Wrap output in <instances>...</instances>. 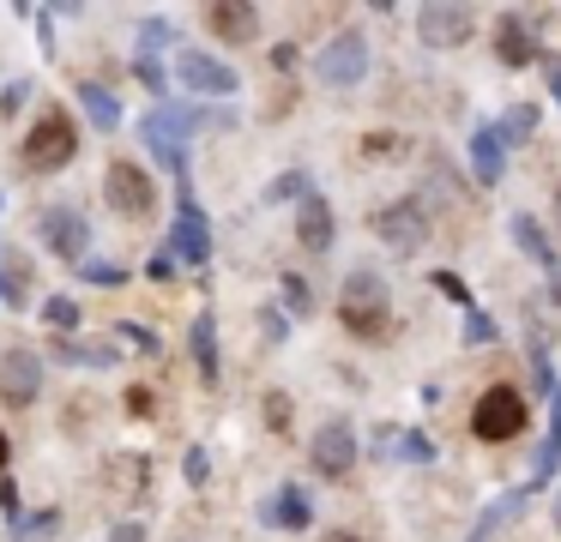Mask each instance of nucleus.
<instances>
[{"label": "nucleus", "mask_w": 561, "mask_h": 542, "mask_svg": "<svg viewBox=\"0 0 561 542\" xmlns=\"http://www.w3.org/2000/svg\"><path fill=\"white\" fill-rule=\"evenodd\" d=\"M543 79H549V91H556V103H561V60L543 55Z\"/></svg>", "instance_id": "41"}, {"label": "nucleus", "mask_w": 561, "mask_h": 542, "mask_svg": "<svg viewBox=\"0 0 561 542\" xmlns=\"http://www.w3.org/2000/svg\"><path fill=\"white\" fill-rule=\"evenodd\" d=\"M556 223H561V187H556Z\"/></svg>", "instance_id": "45"}, {"label": "nucleus", "mask_w": 561, "mask_h": 542, "mask_svg": "<svg viewBox=\"0 0 561 542\" xmlns=\"http://www.w3.org/2000/svg\"><path fill=\"white\" fill-rule=\"evenodd\" d=\"M495 55L507 60V67H531V60H543V48H537V24L525 19V12H501Z\"/></svg>", "instance_id": "14"}, {"label": "nucleus", "mask_w": 561, "mask_h": 542, "mask_svg": "<svg viewBox=\"0 0 561 542\" xmlns=\"http://www.w3.org/2000/svg\"><path fill=\"white\" fill-rule=\"evenodd\" d=\"M284 284V301H290V313H314V289H308V277H278Z\"/></svg>", "instance_id": "30"}, {"label": "nucleus", "mask_w": 561, "mask_h": 542, "mask_svg": "<svg viewBox=\"0 0 561 542\" xmlns=\"http://www.w3.org/2000/svg\"><path fill=\"white\" fill-rule=\"evenodd\" d=\"M79 157V127L61 115V108H49V115H37V127L25 132V169H37V175H55V169H67Z\"/></svg>", "instance_id": "2"}, {"label": "nucleus", "mask_w": 561, "mask_h": 542, "mask_svg": "<svg viewBox=\"0 0 561 542\" xmlns=\"http://www.w3.org/2000/svg\"><path fill=\"white\" fill-rule=\"evenodd\" d=\"M260 325H266V337H272V344H284V337H290V332H284V313H260Z\"/></svg>", "instance_id": "39"}, {"label": "nucleus", "mask_w": 561, "mask_h": 542, "mask_svg": "<svg viewBox=\"0 0 561 542\" xmlns=\"http://www.w3.org/2000/svg\"><path fill=\"white\" fill-rule=\"evenodd\" d=\"M7 458H13V446H7V428H0V470H7Z\"/></svg>", "instance_id": "42"}, {"label": "nucleus", "mask_w": 561, "mask_h": 542, "mask_svg": "<svg viewBox=\"0 0 561 542\" xmlns=\"http://www.w3.org/2000/svg\"><path fill=\"white\" fill-rule=\"evenodd\" d=\"M375 229H380V241H387V247H399V253L428 247V211H423V199L387 205V211L375 217Z\"/></svg>", "instance_id": "12"}, {"label": "nucleus", "mask_w": 561, "mask_h": 542, "mask_svg": "<svg viewBox=\"0 0 561 542\" xmlns=\"http://www.w3.org/2000/svg\"><path fill=\"white\" fill-rule=\"evenodd\" d=\"M296 241H302L308 253L332 247V205H327V193H308V199L296 205Z\"/></svg>", "instance_id": "17"}, {"label": "nucleus", "mask_w": 561, "mask_h": 542, "mask_svg": "<svg viewBox=\"0 0 561 542\" xmlns=\"http://www.w3.org/2000/svg\"><path fill=\"white\" fill-rule=\"evenodd\" d=\"M187 344H194V361H199V373H206V385H218V320L199 313V320L187 325Z\"/></svg>", "instance_id": "20"}, {"label": "nucleus", "mask_w": 561, "mask_h": 542, "mask_svg": "<svg viewBox=\"0 0 561 542\" xmlns=\"http://www.w3.org/2000/svg\"><path fill=\"white\" fill-rule=\"evenodd\" d=\"M314 72H320L327 84H339V91H344V84H356V79L368 72V36H363V31H344V36H332V43L320 48Z\"/></svg>", "instance_id": "10"}, {"label": "nucleus", "mask_w": 561, "mask_h": 542, "mask_svg": "<svg viewBox=\"0 0 561 542\" xmlns=\"http://www.w3.org/2000/svg\"><path fill=\"white\" fill-rule=\"evenodd\" d=\"M115 332H122V337H127V344H134V349H146V356H158V337H151L146 325H115Z\"/></svg>", "instance_id": "35"}, {"label": "nucleus", "mask_w": 561, "mask_h": 542, "mask_svg": "<svg viewBox=\"0 0 561 542\" xmlns=\"http://www.w3.org/2000/svg\"><path fill=\"white\" fill-rule=\"evenodd\" d=\"M495 127H501V139H507V145H525V139H531V132H537V108H507V120H495Z\"/></svg>", "instance_id": "24"}, {"label": "nucleus", "mask_w": 561, "mask_h": 542, "mask_svg": "<svg viewBox=\"0 0 561 542\" xmlns=\"http://www.w3.org/2000/svg\"><path fill=\"white\" fill-rule=\"evenodd\" d=\"M428 284H435V289H440V296H447V301H459V308L471 313V289H465V277H459V272H435V277H428Z\"/></svg>", "instance_id": "31"}, {"label": "nucleus", "mask_w": 561, "mask_h": 542, "mask_svg": "<svg viewBox=\"0 0 561 542\" xmlns=\"http://www.w3.org/2000/svg\"><path fill=\"white\" fill-rule=\"evenodd\" d=\"M471 31H477V12L465 0H428L416 12V36L428 48H459V43H471Z\"/></svg>", "instance_id": "6"}, {"label": "nucleus", "mask_w": 561, "mask_h": 542, "mask_svg": "<svg viewBox=\"0 0 561 542\" xmlns=\"http://www.w3.org/2000/svg\"><path fill=\"white\" fill-rule=\"evenodd\" d=\"M308 193H314V181H308V175H296V169H290V175H278V181L266 187V199H296V205H302Z\"/></svg>", "instance_id": "28"}, {"label": "nucleus", "mask_w": 561, "mask_h": 542, "mask_svg": "<svg viewBox=\"0 0 561 542\" xmlns=\"http://www.w3.org/2000/svg\"><path fill=\"white\" fill-rule=\"evenodd\" d=\"M260 518H266L272 530H302L308 518H314V506H308V494H302V488H278L266 506H260Z\"/></svg>", "instance_id": "18"}, {"label": "nucleus", "mask_w": 561, "mask_h": 542, "mask_svg": "<svg viewBox=\"0 0 561 542\" xmlns=\"http://www.w3.org/2000/svg\"><path fill=\"white\" fill-rule=\"evenodd\" d=\"M55 524H61V512H55V506H43V512H25V518H19L13 537H19V542H31V537H49Z\"/></svg>", "instance_id": "26"}, {"label": "nucleus", "mask_w": 561, "mask_h": 542, "mask_svg": "<svg viewBox=\"0 0 561 542\" xmlns=\"http://www.w3.org/2000/svg\"><path fill=\"white\" fill-rule=\"evenodd\" d=\"M79 277H85V284H98V289H122L127 284L122 265H103V260H85V265H79Z\"/></svg>", "instance_id": "29"}, {"label": "nucleus", "mask_w": 561, "mask_h": 542, "mask_svg": "<svg viewBox=\"0 0 561 542\" xmlns=\"http://www.w3.org/2000/svg\"><path fill=\"white\" fill-rule=\"evenodd\" d=\"M0 301H7V277H0Z\"/></svg>", "instance_id": "46"}, {"label": "nucleus", "mask_w": 561, "mask_h": 542, "mask_svg": "<svg viewBox=\"0 0 561 542\" xmlns=\"http://www.w3.org/2000/svg\"><path fill=\"white\" fill-rule=\"evenodd\" d=\"M37 392H43V356L37 349H7L0 356V397L13 410H25V404H37Z\"/></svg>", "instance_id": "11"}, {"label": "nucleus", "mask_w": 561, "mask_h": 542, "mask_svg": "<svg viewBox=\"0 0 561 542\" xmlns=\"http://www.w3.org/2000/svg\"><path fill=\"white\" fill-rule=\"evenodd\" d=\"M339 320L351 325L356 337H368V344H380V337L392 332V296H387V277L380 272H351L339 289Z\"/></svg>", "instance_id": "1"}, {"label": "nucleus", "mask_w": 561, "mask_h": 542, "mask_svg": "<svg viewBox=\"0 0 561 542\" xmlns=\"http://www.w3.org/2000/svg\"><path fill=\"white\" fill-rule=\"evenodd\" d=\"M513 241H519V247L531 253V260L543 265L549 277L561 272V265H556V247H549V235H543V229H537V217H531V211H519V217H513Z\"/></svg>", "instance_id": "21"}, {"label": "nucleus", "mask_w": 561, "mask_h": 542, "mask_svg": "<svg viewBox=\"0 0 561 542\" xmlns=\"http://www.w3.org/2000/svg\"><path fill=\"white\" fill-rule=\"evenodd\" d=\"M170 260H182V265L211 260V223H206V211L194 205L187 187H182V205H175V223H170Z\"/></svg>", "instance_id": "7"}, {"label": "nucleus", "mask_w": 561, "mask_h": 542, "mask_svg": "<svg viewBox=\"0 0 561 542\" xmlns=\"http://www.w3.org/2000/svg\"><path fill=\"white\" fill-rule=\"evenodd\" d=\"M519 428H525V397L513 392V385H489L471 410V434L495 446V440H513Z\"/></svg>", "instance_id": "4"}, {"label": "nucleus", "mask_w": 561, "mask_h": 542, "mask_svg": "<svg viewBox=\"0 0 561 542\" xmlns=\"http://www.w3.org/2000/svg\"><path fill=\"white\" fill-rule=\"evenodd\" d=\"M37 235L49 253H61L67 265H85L91 260V223L79 205H49V211L37 217Z\"/></svg>", "instance_id": "3"}, {"label": "nucleus", "mask_w": 561, "mask_h": 542, "mask_svg": "<svg viewBox=\"0 0 561 542\" xmlns=\"http://www.w3.org/2000/svg\"><path fill=\"white\" fill-rule=\"evenodd\" d=\"M134 72L151 84V91H163V72H158V60H151V55H139V60H134Z\"/></svg>", "instance_id": "38"}, {"label": "nucleus", "mask_w": 561, "mask_h": 542, "mask_svg": "<svg viewBox=\"0 0 561 542\" xmlns=\"http://www.w3.org/2000/svg\"><path fill=\"white\" fill-rule=\"evenodd\" d=\"M489 337H495V320L483 308H471L465 313V344H489Z\"/></svg>", "instance_id": "33"}, {"label": "nucleus", "mask_w": 561, "mask_h": 542, "mask_svg": "<svg viewBox=\"0 0 561 542\" xmlns=\"http://www.w3.org/2000/svg\"><path fill=\"white\" fill-rule=\"evenodd\" d=\"M55 356L73 361V368H110L115 349H103V344H73V337H61V344H55Z\"/></svg>", "instance_id": "23"}, {"label": "nucleus", "mask_w": 561, "mask_h": 542, "mask_svg": "<svg viewBox=\"0 0 561 542\" xmlns=\"http://www.w3.org/2000/svg\"><path fill=\"white\" fill-rule=\"evenodd\" d=\"M43 320H49L55 332H73V325H79V301H67V296H49V301H43Z\"/></svg>", "instance_id": "27"}, {"label": "nucleus", "mask_w": 561, "mask_h": 542, "mask_svg": "<svg viewBox=\"0 0 561 542\" xmlns=\"http://www.w3.org/2000/svg\"><path fill=\"white\" fill-rule=\"evenodd\" d=\"M266 422H272V428H290V397H266Z\"/></svg>", "instance_id": "36"}, {"label": "nucleus", "mask_w": 561, "mask_h": 542, "mask_svg": "<svg viewBox=\"0 0 561 542\" xmlns=\"http://www.w3.org/2000/svg\"><path fill=\"white\" fill-rule=\"evenodd\" d=\"M187 127H194V115L187 108H151L146 120H139V132H146V145L158 151V163H170L175 175L187 181Z\"/></svg>", "instance_id": "5"}, {"label": "nucleus", "mask_w": 561, "mask_h": 542, "mask_svg": "<svg viewBox=\"0 0 561 542\" xmlns=\"http://www.w3.org/2000/svg\"><path fill=\"white\" fill-rule=\"evenodd\" d=\"M110 542H146V524H139V518H122V524L110 530Z\"/></svg>", "instance_id": "37"}, {"label": "nucleus", "mask_w": 561, "mask_h": 542, "mask_svg": "<svg viewBox=\"0 0 561 542\" xmlns=\"http://www.w3.org/2000/svg\"><path fill=\"white\" fill-rule=\"evenodd\" d=\"M206 476H211V458H206V446H187V482H194V488H206Z\"/></svg>", "instance_id": "34"}, {"label": "nucleus", "mask_w": 561, "mask_h": 542, "mask_svg": "<svg viewBox=\"0 0 561 542\" xmlns=\"http://www.w3.org/2000/svg\"><path fill=\"white\" fill-rule=\"evenodd\" d=\"M556 518H561V500H556Z\"/></svg>", "instance_id": "47"}, {"label": "nucleus", "mask_w": 561, "mask_h": 542, "mask_svg": "<svg viewBox=\"0 0 561 542\" xmlns=\"http://www.w3.org/2000/svg\"><path fill=\"white\" fill-rule=\"evenodd\" d=\"M79 103H85V115H91V127H98V132H115V127H122V103H115L103 84H79Z\"/></svg>", "instance_id": "22"}, {"label": "nucleus", "mask_w": 561, "mask_h": 542, "mask_svg": "<svg viewBox=\"0 0 561 542\" xmlns=\"http://www.w3.org/2000/svg\"><path fill=\"white\" fill-rule=\"evenodd\" d=\"M158 48H170V24L146 19V24H139V55H158Z\"/></svg>", "instance_id": "32"}, {"label": "nucleus", "mask_w": 561, "mask_h": 542, "mask_svg": "<svg viewBox=\"0 0 561 542\" xmlns=\"http://www.w3.org/2000/svg\"><path fill=\"white\" fill-rule=\"evenodd\" d=\"M25 91H31V84H7V96H0V108H7V115H13V108L25 103Z\"/></svg>", "instance_id": "40"}, {"label": "nucleus", "mask_w": 561, "mask_h": 542, "mask_svg": "<svg viewBox=\"0 0 561 542\" xmlns=\"http://www.w3.org/2000/svg\"><path fill=\"white\" fill-rule=\"evenodd\" d=\"M175 79H182L187 91H199V96H236L242 91L236 67H224V60L206 55V48H182V55H175Z\"/></svg>", "instance_id": "8"}, {"label": "nucleus", "mask_w": 561, "mask_h": 542, "mask_svg": "<svg viewBox=\"0 0 561 542\" xmlns=\"http://www.w3.org/2000/svg\"><path fill=\"white\" fill-rule=\"evenodd\" d=\"M327 542H356V537H351V530H332V537H327Z\"/></svg>", "instance_id": "44"}, {"label": "nucleus", "mask_w": 561, "mask_h": 542, "mask_svg": "<svg viewBox=\"0 0 561 542\" xmlns=\"http://www.w3.org/2000/svg\"><path fill=\"white\" fill-rule=\"evenodd\" d=\"M387 452H392V458H404V464H428V458H435V446H428L423 434L411 428V434H399V440H387Z\"/></svg>", "instance_id": "25"}, {"label": "nucleus", "mask_w": 561, "mask_h": 542, "mask_svg": "<svg viewBox=\"0 0 561 542\" xmlns=\"http://www.w3.org/2000/svg\"><path fill=\"white\" fill-rule=\"evenodd\" d=\"M471 169H477L483 187H495V181L507 175V139H501L495 120H477L471 127Z\"/></svg>", "instance_id": "15"}, {"label": "nucleus", "mask_w": 561, "mask_h": 542, "mask_svg": "<svg viewBox=\"0 0 561 542\" xmlns=\"http://www.w3.org/2000/svg\"><path fill=\"white\" fill-rule=\"evenodd\" d=\"M525 506H531V488H513V494H501V500H489V506H483V518L471 524V542H489L501 524H507V518H519Z\"/></svg>", "instance_id": "19"}, {"label": "nucleus", "mask_w": 561, "mask_h": 542, "mask_svg": "<svg viewBox=\"0 0 561 542\" xmlns=\"http://www.w3.org/2000/svg\"><path fill=\"white\" fill-rule=\"evenodd\" d=\"M206 24L218 43H254L260 36V7H248V0H218V7H206Z\"/></svg>", "instance_id": "16"}, {"label": "nucleus", "mask_w": 561, "mask_h": 542, "mask_svg": "<svg viewBox=\"0 0 561 542\" xmlns=\"http://www.w3.org/2000/svg\"><path fill=\"white\" fill-rule=\"evenodd\" d=\"M549 296H556V301H561V272H556V277H549Z\"/></svg>", "instance_id": "43"}, {"label": "nucleus", "mask_w": 561, "mask_h": 542, "mask_svg": "<svg viewBox=\"0 0 561 542\" xmlns=\"http://www.w3.org/2000/svg\"><path fill=\"white\" fill-rule=\"evenodd\" d=\"M103 193H110V205L122 217H146L151 205H158V187H151V175L139 163H127V157H115L110 175H103Z\"/></svg>", "instance_id": "9"}, {"label": "nucleus", "mask_w": 561, "mask_h": 542, "mask_svg": "<svg viewBox=\"0 0 561 542\" xmlns=\"http://www.w3.org/2000/svg\"><path fill=\"white\" fill-rule=\"evenodd\" d=\"M308 458H314V470L327 482H344L351 476V464H356V434H351V422H327V428L314 434V446H308Z\"/></svg>", "instance_id": "13"}]
</instances>
